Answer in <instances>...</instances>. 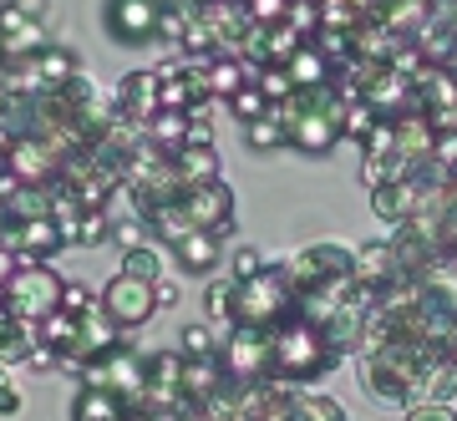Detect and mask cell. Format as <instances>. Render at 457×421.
<instances>
[{
	"instance_id": "1",
	"label": "cell",
	"mask_w": 457,
	"mask_h": 421,
	"mask_svg": "<svg viewBox=\"0 0 457 421\" xmlns=\"http://www.w3.org/2000/svg\"><path fill=\"white\" fill-rule=\"evenodd\" d=\"M341 366V351L326 341V330L311 320H290L270 335V376H285V381H320Z\"/></svg>"
},
{
	"instance_id": "2",
	"label": "cell",
	"mask_w": 457,
	"mask_h": 421,
	"mask_svg": "<svg viewBox=\"0 0 457 421\" xmlns=\"http://www.w3.org/2000/svg\"><path fill=\"white\" fill-rule=\"evenodd\" d=\"M295 305H300V300H295L290 279L270 264L264 275H254L249 285H239V294H234V325H254V330H270V335H275L279 325L300 320Z\"/></svg>"
},
{
	"instance_id": "3",
	"label": "cell",
	"mask_w": 457,
	"mask_h": 421,
	"mask_svg": "<svg viewBox=\"0 0 457 421\" xmlns=\"http://www.w3.org/2000/svg\"><path fill=\"white\" fill-rule=\"evenodd\" d=\"M62 290H66V279L51 264H21V275L0 290V305H5L11 320L41 325L51 310H62Z\"/></svg>"
},
{
	"instance_id": "4",
	"label": "cell",
	"mask_w": 457,
	"mask_h": 421,
	"mask_svg": "<svg viewBox=\"0 0 457 421\" xmlns=\"http://www.w3.org/2000/svg\"><path fill=\"white\" fill-rule=\"evenodd\" d=\"M82 381H87V386L112 391V396H122L128 411H137L143 386H147V356H143V351H132V345H117V351H107V356H97L92 366H87Z\"/></svg>"
},
{
	"instance_id": "5",
	"label": "cell",
	"mask_w": 457,
	"mask_h": 421,
	"mask_svg": "<svg viewBox=\"0 0 457 421\" xmlns=\"http://www.w3.org/2000/svg\"><path fill=\"white\" fill-rule=\"evenodd\" d=\"M219 360L234 381H264L270 376V330H254V325H228L224 345H219Z\"/></svg>"
},
{
	"instance_id": "6",
	"label": "cell",
	"mask_w": 457,
	"mask_h": 421,
	"mask_svg": "<svg viewBox=\"0 0 457 421\" xmlns=\"http://www.w3.org/2000/svg\"><path fill=\"white\" fill-rule=\"evenodd\" d=\"M102 310H107V320L117 325V330H137V325H147L153 315H158V300H153V285H143V279H132L117 269L107 285L97 290Z\"/></svg>"
},
{
	"instance_id": "7",
	"label": "cell",
	"mask_w": 457,
	"mask_h": 421,
	"mask_svg": "<svg viewBox=\"0 0 457 421\" xmlns=\"http://www.w3.org/2000/svg\"><path fill=\"white\" fill-rule=\"evenodd\" d=\"M158 16H163V0H102V31L117 46L158 41Z\"/></svg>"
},
{
	"instance_id": "8",
	"label": "cell",
	"mask_w": 457,
	"mask_h": 421,
	"mask_svg": "<svg viewBox=\"0 0 457 421\" xmlns=\"http://www.w3.org/2000/svg\"><path fill=\"white\" fill-rule=\"evenodd\" d=\"M361 102H366L381 122H402V117L422 112V107H417V87H411L407 77H396L392 66H376L371 81L361 87Z\"/></svg>"
},
{
	"instance_id": "9",
	"label": "cell",
	"mask_w": 457,
	"mask_h": 421,
	"mask_svg": "<svg viewBox=\"0 0 457 421\" xmlns=\"http://www.w3.org/2000/svg\"><path fill=\"white\" fill-rule=\"evenodd\" d=\"M183 213L194 219V228H209L219 239L234 234V194H228V183H204V188H188L183 194Z\"/></svg>"
},
{
	"instance_id": "10",
	"label": "cell",
	"mask_w": 457,
	"mask_h": 421,
	"mask_svg": "<svg viewBox=\"0 0 457 421\" xmlns=\"http://www.w3.org/2000/svg\"><path fill=\"white\" fill-rule=\"evenodd\" d=\"M285 143L295 153H305V158H326L330 147L341 143V122H330L326 112H315L311 107V92H305V112H295L285 122Z\"/></svg>"
},
{
	"instance_id": "11",
	"label": "cell",
	"mask_w": 457,
	"mask_h": 421,
	"mask_svg": "<svg viewBox=\"0 0 457 421\" xmlns=\"http://www.w3.org/2000/svg\"><path fill=\"white\" fill-rule=\"evenodd\" d=\"M5 173L21 178V183H36V188H51V183H62V162L46 153V143L16 137V147L5 153Z\"/></svg>"
},
{
	"instance_id": "12",
	"label": "cell",
	"mask_w": 457,
	"mask_h": 421,
	"mask_svg": "<svg viewBox=\"0 0 457 421\" xmlns=\"http://www.w3.org/2000/svg\"><path fill=\"white\" fill-rule=\"evenodd\" d=\"M0 31H5V62H31L36 51H46V26L31 16H21L16 5H0Z\"/></svg>"
},
{
	"instance_id": "13",
	"label": "cell",
	"mask_w": 457,
	"mask_h": 421,
	"mask_svg": "<svg viewBox=\"0 0 457 421\" xmlns=\"http://www.w3.org/2000/svg\"><path fill=\"white\" fill-rule=\"evenodd\" d=\"M117 112L132 117V122H153V117L163 112V102H158V71H132V77L117 81Z\"/></svg>"
},
{
	"instance_id": "14",
	"label": "cell",
	"mask_w": 457,
	"mask_h": 421,
	"mask_svg": "<svg viewBox=\"0 0 457 421\" xmlns=\"http://www.w3.org/2000/svg\"><path fill=\"white\" fill-rule=\"evenodd\" d=\"M168 158H173V173H179L183 194L188 188H204V183H219V147L213 143H183Z\"/></svg>"
},
{
	"instance_id": "15",
	"label": "cell",
	"mask_w": 457,
	"mask_h": 421,
	"mask_svg": "<svg viewBox=\"0 0 457 421\" xmlns=\"http://www.w3.org/2000/svg\"><path fill=\"white\" fill-rule=\"evenodd\" d=\"M417 203H422V188L411 178H392V183H381V188H371V209L386 224H407L411 213H417Z\"/></svg>"
},
{
	"instance_id": "16",
	"label": "cell",
	"mask_w": 457,
	"mask_h": 421,
	"mask_svg": "<svg viewBox=\"0 0 457 421\" xmlns=\"http://www.w3.org/2000/svg\"><path fill=\"white\" fill-rule=\"evenodd\" d=\"M396 279V249L386 239L366 244L356 254V285H366V290H376L381 300H386V285Z\"/></svg>"
},
{
	"instance_id": "17",
	"label": "cell",
	"mask_w": 457,
	"mask_h": 421,
	"mask_svg": "<svg viewBox=\"0 0 457 421\" xmlns=\"http://www.w3.org/2000/svg\"><path fill=\"white\" fill-rule=\"evenodd\" d=\"M228 386V371H224V360L219 356H204V360H183V396L194 406L213 401L219 391Z\"/></svg>"
},
{
	"instance_id": "18",
	"label": "cell",
	"mask_w": 457,
	"mask_h": 421,
	"mask_svg": "<svg viewBox=\"0 0 457 421\" xmlns=\"http://www.w3.org/2000/svg\"><path fill=\"white\" fill-rule=\"evenodd\" d=\"M402 46H407V41H402V36H392L376 16H366V21L356 26V36H351V51H356L361 62H371V66H386Z\"/></svg>"
},
{
	"instance_id": "19",
	"label": "cell",
	"mask_w": 457,
	"mask_h": 421,
	"mask_svg": "<svg viewBox=\"0 0 457 421\" xmlns=\"http://www.w3.org/2000/svg\"><path fill=\"white\" fill-rule=\"evenodd\" d=\"M376 21H381L392 36L411 41V36L432 21V0H381V5H376Z\"/></svg>"
},
{
	"instance_id": "20",
	"label": "cell",
	"mask_w": 457,
	"mask_h": 421,
	"mask_svg": "<svg viewBox=\"0 0 457 421\" xmlns=\"http://www.w3.org/2000/svg\"><path fill=\"white\" fill-rule=\"evenodd\" d=\"M204 77H209V92L213 97H234V92H245L249 81H254V66L245 56H234V51H219L209 66H204Z\"/></svg>"
},
{
	"instance_id": "21",
	"label": "cell",
	"mask_w": 457,
	"mask_h": 421,
	"mask_svg": "<svg viewBox=\"0 0 457 421\" xmlns=\"http://www.w3.org/2000/svg\"><path fill=\"white\" fill-rule=\"evenodd\" d=\"M173 254H179V264L188 269V275H213V269H219V260H224V239H219V234H209V228H194V234L173 249Z\"/></svg>"
},
{
	"instance_id": "22",
	"label": "cell",
	"mask_w": 457,
	"mask_h": 421,
	"mask_svg": "<svg viewBox=\"0 0 457 421\" xmlns=\"http://www.w3.org/2000/svg\"><path fill=\"white\" fill-rule=\"evenodd\" d=\"M417 87V107L422 112H437V107H457V71H447V66H422V77L411 81Z\"/></svg>"
},
{
	"instance_id": "23",
	"label": "cell",
	"mask_w": 457,
	"mask_h": 421,
	"mask_svg": "<svg viewBox=\"0 0 457 421\" xmlns=\"http://www.w3.org/2000/svg\"><path fill=\"white\" fill-rule=\"evenodd\" d=\"M31 66H36V77H41V87H66V81H77L82 77V56L71 46H46V51H36L31 56Z\"/></svg>"
},
{
	"instance_id": "24",
	"label": "cell",
	"mask_w": 457,
	"mask_h": 421,
	"mask_svg": "<svg viewBox=\"0 0 457 421\" xmlns=\"http://www.w3.org/2000/svg\"><path fill=\"white\" fill-rule=\"evenodd\" d=\"M122 417H128V401L102 386H82L71 396V421H122Z\"/></svg>"
},
{
	"instance_id": "25",
	"label": "cell",
	"mask_w": 457,
	"mask_h": 421,
	"mask_svg": "<svg viewBox=\"0 0 457 421\" xmlns=\"http://www.w3.org/2000/svg\"><path fill=\"white\" fill-rule=\"evenodd\" d=\"M285 71H290L295 92H320V87H330V77H336V71H330V62L311 46V41H305V46L285 62Z\"/></svg>"
},
{
	"instance_id": "26",
	"label": "cell",
	"mask_w": 457,
	"mask_h": 421,
	"mask_svg": "<svg viewBox=\"0 0 457 421\" xmlns=\"http://www.w3.org/2000/svg\"><path fill=\"white\" fill-rule=\"evenodd\" d=\"M147 234H153L158 244H168V249H179V244L194 234V219L183 213V198H179V203H163V209L147 213Z\"/></svg>"
},
{
	"instance_id": "27",
	"label": "cell",
	"mask_w": 457,
	"mask_h": 421,
	"mask_svg": "<svg viewBox=\"0 0 457 421\" xmlns=\"http://www.w3.org/2000/svg\"><path fill=\"white\" fill-rule=\"evenodd\" d=\"M315 16H320V31H345L356 36V26L366 21L356 0H315Z\"/></svg>"
},
{
	"instance_id": "28",
	"label": "cell",
	"mask_w": 457,
	"mask_h": 421,
	"mask_svg": "<svg viewBox=\"0 0 457 421\" xmlns=\"http://www.w3.org/2000/svg\"><path fill=\"white\" fill-rule=\"evenodd\" d=\"M147 143H158L163 153H179V147L188 143V117L183 112H158L153 122H147Z\"/></svg>"
},
{
	"instance_id": "29",
	"label": "cell",
	"mask_w": 457,
	"mask_h": 421,
	"mask_svg": "<svg viewBox=\"0 0 457 421\" xmlns=\"http://www.w3.org/2000/svg\"><path fill=\"white\" fill-rule=\"evenodd\" d=\"M122 275L143 279V285H158L163 279V254H158V244H137L122 254Z\"/></svg>"
},
{
	"instance_id": "30",
	"label": "cell",
	"mask_w": 457,
	"mask_h": 421,
	"mask_svg": "<svg viewBox=\"0 0 457 421\" xmlns=\"http://www.w3.org/2000/svg\"><path fill=\"white\" fill-rule=\"evenodd\" d=\"M36 341H46L51 351H71V345H77V315H66V310H51L46 320L36 325Z\"/></svg>"
},
{
	"instance_id": "31",
	"label": "cell",
	"mask_w": 457,
	"mask_h": 421,
	"mask_svg": "<svg viewBox=\"0 0 457 421\" xmlns=\"http://www.w3.org/2000/svg\"><path fill=\"white\" fill-rule=\"evenodd\" d=\"M234 294H239V285L234 279H209V294H204V310H209L213 325H234Z\"/></svg>"
},
{
	"instance_id": "32",
	"label": "cell",
	"mask_w": 457,
	"mask_h": 421,
	"mask_svg": "<svg viewBox=\"0 0 457 421\" xmlns=\"http://www.w3.org/2000/svg\"><path fill=\"white\" fill-rule=\"evenodd\" d=\"M254 87L264 92V102H270V107H285V102L295 97V81H290V71H285V66H260V71H254Z\"/></svg>"
},
{
	"instance_id": "33",
	"label": "cell",
	"mask_w": 457,
	"mask_h": 421,
	"mask_svg": "<svg viewBox=\"0 0 457 421\" xmlns=\"http://www.w3.org/2000/svg\"><path fill=\"white\" fill-rule=\"evenodd\" d=\"M179 356H183V360L219 356V341H213L209 325H183V330H179Z\"/></svg>"
},
{
	"instance_id": "34",
	"label": "cell",
	"mask_w": 457,
	"mask_h": 421,
	"mask_svg": "<svg viewBox=\"0 0 457 421\" xmlns=\"http://www.w3.org/2000/svg\"><path fill=\"white\" fill-rule=\"evenodd\" d=\"M290 421H345V411L330 401V396H295Z\"/></svg>"
},
{
	"instance_id": "35",
	"label": "cell",
	"mask_w": 457,
	"mask_h": 421,
	"mask_svg": "<svg viewBox=\"0 0 457 421\" xmlns=\"http://www.w3.org/2000/svg\"><path fill=\"white\" fill-rule=\"evenodd\" d=\"M228 112H234V117H239V122L249 128V122H260V117H270L275 107H270V102H264V92L254 87V81H249L245 92H234V97H228Z\"/></svg>"
},
{
	"instance_id": "36",
	"label": "cell",
	"mask_w": 457,
	"mask_h": 421,
	"mask_svg": "<svg viewBox=\"0 0 457 421\" xmlns=\"http://www.w3.org/2000/svg\"><path fill=\"white\" fill-rule=\"evenodd\" d=\"M315 51H320V56H326L330 62V71H341V66H351V56H356V51H351V36L345 31H315V41H311Z\"/></svg>"
},
{
	"instance_id": "37",
	"label": "cell",
	"mask_w": 457,
	"mask_h": 421,
	"mask_svg": "<svg viewBox=\"0 0 457 421\" xmlns=\"http://www.w3.org/2000/svg\"><path fill=\"white\" fill-rule=\"evenodd\" d=\"M376 122H381V117H376L366 102H351V112H345V122H341V137L361 147V143H366V137L376 132Z\"/></svg>"
},
{
	"instance_id": "38",
	"label": "cell",
	"mask_w": 457,
	"mask_h": 421,
	"mask_svg": "<svg viewBox=\"0 0 457 421\" xmlns=\"http://www.w3.org/2000/svg\"><path fill=\"white\" fill-rule=\"evenodd\" d=\"M285 26H290L300 41H315L320 31V16H315V0H290V11H285Z\"/></svg>"
},
{
	"instance_id": "39",
	"label": "cell",
	"mask_w": 457,
	"mask_h": 421,
	"mask_svg": "<svg viewBox=\"0 0 457 421\" xmlns=\"http://www.w3.org/2000/svg\"><path fill=\"white\" fill-rule=\"evenodd\" d=\"M249 147H254V153H264V147H285V122H279L275 112L270 117H260V122H249Z\"/></svg>"
},
{
	"instance_id": "40",
	"label": "cell",
	"mask_w": 457,
	"mask_h": 421,
	"mask_svg": "<svg viewBox=\"0 0 457 421\" xmlns=\"http://www.w3.org/2000/svg\"><path fill=\"white\" fill-rule=\"evenodd\" d=\"M102 300H97V290H92V285H82V279H66V290H62V310L66 315H77V320H82L87 310H97Z\"/></svg>"
},
{
	"instance_id": "41",
	"label": "cell",
	"mask_w": 457,
	"mask_h": 421,
	"mask_svg": "<svg viewBox=\"0 0 457 421\" xmlns=\"http://www.w3.org/2000/svg\"><path fill=\"white\" fill-rule=\"evenodd\" d=\"M112 244L128 254V249H137V244H147V219H137V213H128V219H112Z\"/></svg>"
},
{
	"instance_id": "42",
	"label": "cell",
	"mask_w": 457,
	"mask_h": 421,
	"mask_svg": "<svg viewBox=\"0 0 457 421\" xmlns=\"http://www.w3.org/2000/svg\"><path fill=\"white\" fill-rule=\"evenodd\" d=\"M264 269H270V264H264L260 249H239V254H234V264H228V279H234V285H249V279L264 275Z\"/></svg>"
},
{
	"instance_id": "43",
	"label": "cell",
	"mask_w": 457,
	"mask_h": 421,
	"mask_svg": "<svg viewBox=\"0 0 457 421\" xmlns=\"http://www.w3.org/2000/svg\"><path fill=\"white\" fill-rule=\"evenodd\" d=\"M245 11H249V26H279L290 0H245Z\"/></svg>"
},
{
	"instance_id": "44",
	"label": "cell",
	"mask_w": 457,
	"mask_h": 421,
	"mask_svg": "<svg viewBox=\"0 0 457 421\" xmlns=\"http://www.w3.org/2000/svg\"><path fill=\"white\" fill-rule=\"evenodd\" d=\"M112 239V219H107V213H87L82 219V228H77V244H87V249H92V244H107Z\"/></svg>"
},
{
	"instance_id": "45",
	"label": "cell",
	"mask_w": 457,
	"mask_h": 421,
	"mask_svg": "<svg viewBox=\"0 0 457 421\" xmlns=\"http://www.w3.org/2000/svg\"><path fill=\"white\" fill-rule=\"evenodd\" d=\"M26 371H36V376L62 371V351H51L46 341H36V345H31V356H26Z\"/></svg>"
},
{
	"instance_id": "46",
	"label": "cell",
	"mask_w": 457,
	"mask_h": 421,
	"mask_svg": "<svg viewBox=\"0 0 457 421\" xmlns=\"http://www.w3.org/2000/svg\"><path fill=\"white\" fill-rule=\"evenodd\" d=\"M407 421H457V417L437 401H417V406H407Z\"/></svg>"
},
{
	"instance_id": "47",
	"label": "cell",
	"mask_w": 457,
	"mask_h": 421,
	"mask_svg": "<svg viewBox=\"0 0 457 421\" xmlns=\"http://www.w3.org/2000/svg\"><path fill=\"white\" fill-rule=\"evenodd\" d=\"M21 406H26V396H21L16 386H11V381H0V421H11L21 411Z\"/></svg>"
},
{
	"instance_id": "48",
	"label": "cell",
	"mask_w": 457,
	"mask_h": 421,
	"mask_svg": "<svg viewBox=\"0 0 457 421\" xmlns=\"http://www.w3.org/2000/svg\"><path fill=\"white\" fill-rule=\"evenodd\" d=\"M21 264H26V260H21L16 249H5V244H0V290H5V285L21 275Z\"/></svg>"
},
{
	"instance_id": "49",
	"label": "cell",
	"mask_w": 457,
	"mask_h": 421,
	"mask_svg": "<svg viewBox=\"0 0 457 421\" xmlns=\"http://www.w3.org/2000/svg\"><path fill=\"white\" fill-rule=\"evenodd\" d=\"M11 5H16L21 16H31V21H41V26H46V16H51V0H11Z\"/></svg>"
},
{
	"instance_id": "50",
	"label": "cell",
	"mask_w": 457,
	"mask_h": 421,
	"mask_svg": "<svg viewBox=\"0 0 457 421\" xmlns=\"http://www.w3.org/2000/svg\"><path fill=\"white\" fill-rule=\"evenodd\" d=\"M153 300H158V310H173L179 305V285H173V279H158V285H153Z\"/></svg>"
},
{
	"instance_id": "51",
	"label": "cell",
	"mask_w": 457,
	"mask_h": 421,
	"mask_svg": "<svg viewBox=\"0 0 457 421\" xmlns=\"http://www.w3.org/2000/svg\"><path fill=\"white\" fill-rule=\"evenodd\" d=\"M188 143H213L209 122H188Z\"/></svg>"
},
{
	"instance_id": "52",
	"label": "cell",
	"mask_w": 457,
	"mask_h": 421,
	"mask_svg": "<svg viewBox=\"0 0 457 421\" xmlns=\"http://www.w3.org/2000/svg\"><path fill=\"white\" fill-rule=\"evenodd\" d=\"M11 77H16V66H11L5 56H0V92H11Z\"/></svg>"
},
{
	"instance_id": "53",
	"label": "cell",
	"mask_w": 457,
	"mask_h": 421,
	"mask_svg": "<svg viewBox=\"0 0 457 421\" xmlns=\"http://www.w3.org/2000/svg\"><path fill=\"white\" fill-rule=\"evenodd\" d=\"M122 421H153V417H147V411H128Z\"/></svg>"
},
{
	"instance_id": "54",
	"label": "cell",
	"mask_w": 457,
	"mask_h": 421,
	"mask_svg": "<svg viewBox=\"0 0 457 421\" xmlns=\"http://www.w3.org/2000/svg\"><path fill=\"white\" fill-rule=\"evenodd\" d=\"M163 5H198V0H163Z\"/></svg>"
},
{
	"instance_id": "55",
	"label": "cell",
	"mask_w": 457,
	"mask_h": 421,
	"mask_svg": "<svg viewBox=\"0 0 457 421\" xmlns=\"http://www.w3.org/2000/svg\"><path fill=\"white\" fill-rule=\"evenodd\" d=\"M0 56H5V31H0Z\"/></svg>"
},
{
	"instance_id": "56",
	"label": "cell",
	"mask_w": 457,
	"mask_h": 421,
	"mask_svg": "<svg viewBox=\"0 0 457 421\" xmlns=\"http://www.w3.org/2000/svg\"><path fill=\"white\" fill-rule=\"evenodd\" d=\"M0 381H5V366H0Z\"/></svg>"
},
{
	"instance_id": "57",
	"label": "cell",
	"mask_w": 457,
	"mask_h": 421,
	"mask_svg": "<svg viewBox=\"0 0 457 421\" xmlns=\"http://www.w3.org/2000/svg\"><path fill=\"white\" fill-rule=\"evenodd\" d=\"M0 173H5V162H0Z\"/></svg>"
}]
</instances>
